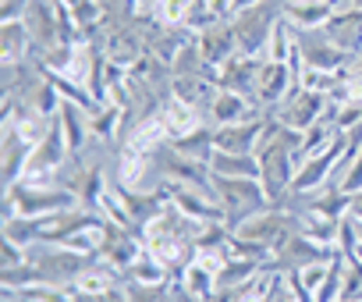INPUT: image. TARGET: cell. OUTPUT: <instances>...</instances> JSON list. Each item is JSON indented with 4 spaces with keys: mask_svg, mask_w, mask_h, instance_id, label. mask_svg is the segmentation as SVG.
I'll return each mask as SVG.
<instances>
[{
    "mask_svg": "<svg viewBox=\"0 0 362 302\" xmlns=\"http://www.w3.org/2000/svg\"><path fill=\"white\" fill-rule=\"evenodd\" d=\"M68 207H78V196L57 182H15L4 189V221L8 217H54Z\"/></svg>",
    "mask_w": 362,
    "mask_h": 302,
    "instance_id": "cell-1",
    "label": "cell"
},
{
    "mask_svg": "<svg viewBox=\"0 0 362 302\" xmlns=\"http://www.w3.org/2000/svg\"><path fill=\"white\" fill-rule=\"evenodd\" d=\"M214 196L224 207V224L231 231L245 217H252V214L270 207V196H267L259 178H224V175H214Z\"/></svg>",
    "mask_w": 362,
    "mask_h": 302,
    "instance_id": "cell-2",
    "label": "cell"
},
{
    "mask_svg": "<svg viewBox=\"0 0 362 302\" xmlns=\"http://www.w3.org/2000/svg\"><path fill=\"white\" fill-rule=\"evenodd\" d=\"M29 260L36 263V270L47 284H75V277L82 270H89L100 256L78 252V249H68V245H54V242H40V245L29 249Z\"/></svg>",
    "mask_w": 362,
    "mask_h": 302,
    "instance_id": "cell-3",
    "label": "cell"
},
{
    "mask_svg": "<svg viewBox=\"0 0 362 302\" xmlns=\"http://www.w3.org/2000/svg\"><path fill=\"white\" fill-rule=\"evenodd\" d=\"M281 18H284L281 0H263V4H252V8L238 11L231 18V29L238 36V50L252 54V57H263V47H267V40H270V33Z\"/></svg>",
    "mask_w": 362,
    "mask_h": 302,
    "instance_id": "cell-4",
    "label": "cell"
},
{
    "mask_svg": "<svg viewBox=\"0 0 362 302\" xmlns=\"http://www.w3.org/2000/svg\"><path fill=\"white\" fill-rule=\"evenodd\" d=\"M68 161H71V149H68L61 117H54L50 128H47V135L33 146V157H29V168H25L22 182H54L64 171Z\"/></svg>",
    "mask_w": 362,
    "mask_h": 302,
    "instance_id": "cell-5",
    "label": "cell"
},
{
    "mask_svg": "<svg viewBox=\"0 0 362 302\" xmlns=\"http://www.w3.org/2000/svg\"><path fill=\"white\" fill-rule=\"evenodd\" d=\"M228 267V249H203L189 260V267L181 270L177 284L192 291L196 298L210 302L217 291H221V270Z\"/></svg>",
    "mask_w": 362,
    "mask_h": 302,
    "instance_id": "cell-6",
    "label": "cell"
},
{
    "mask_svg": "<svg viewBox=\"0 0 362 302\" xmlns=\"http://www.w3.org/2000/svg\"><path fill=\"white\" fill-rule=\"evenodd\" d=\"M327 110H330V96L327 93H316V89L298 86V89H291L281 100V107L274 110V117L281 124L295 128V132H305L309 124H316L320 117H327Z\"/></svg>",
    "mask_w": 362,
    "mask_h": 302,
    "instance_id": "cell-7",
    "label": "cell"
},
{
    "mask_svg": "<svg viewBox=\"0 0 362 302\" xmlns=\"http://www.w3.org/2000/svg\"><path fill=\"white\" fill-rule=\"evenodd\" d=\"M344 153H348V135L341 132V135L323 149V153H316V157H309V161H302V164H298L295 182H291V192H320V189L330 182L334 164H337Z\"/></svg>",
    "mask_w": 362,
    "mask_h": 302,
    "instance_id": "cell-8",
    "label": "cell"
},
{
    "mask_svg": "<svg viewBox=\"0 0 362 302\" xmlns=\"http://www.w3.org/2000/svg\"><path fill=\"white\" fill-rule=\"evenodd\" d=\"M295 43L302 50V61L309 71H341V68H351L355 57L348 50H341L337 43L327 40L323 29H313V33H295Z\"/></svg>",
    "mask_w": 362,
    "mask_h": 302,
    "instance_id": "cell-9",
    "label": "cell"
},
{
    "mask_svg": "<svg viewBox=\"0 0 362 302\" xmlns=\"http://www.w3.org/2000/svg\"><path fill=\"white\" fill-rule=\"evenodd\" d=\"M142 252H146V245H142V231L124 228V224H114V221L103 224V245H100L96 256H100L103 263H110L114 270H121V277H124V270H128Z\"/></svg>",
    "mask_w": 362,
    "mask_h": 302,
    "instance_id": "cell-10",
    "label": "cell"
},
{
    "mask_svg": "<svg viewBox=\"0 0 362 302\" xmlns=\"http://www.w3.org/2000/svg\"><path fill=\"white\" fill-rule=\"evenodd\" d=\"M267 121H270V114L238 121V124H214V146L221 153H256V146L267 132Z\"/></svg>",
    "mask_w": 362,
    "mask_h": 302,
    "instance_id": "cell-11",
    "label": "cell"
},
{
    "mask_svg": "<svg viewBox=\"0 0 362 302\" xmlns=\"http://www.w3.org/2000/svg\"><path fill=\"white\" fill-rule=\"evenodd\" d=\"M291 89H298V86H295V79H291L288 61H284V64H281V61H263V64H259V75H256V103H259L267 114H274Z\"/></svg>",
    "mask_w": 362,
    "mask_h": 302,
    "instance_id": "cell-12",
    "label": "cell"
},
{
    "mask_svg": "<svg viewBox=\"0 0 362 302\" xmlns=\"http://www.w3.org/2000/svg\"><path fill=\"white\" fill-rule=\"evenodd\" d=\"M344 8H351V4H341V0H288L284 4V22L295 33H313V29H323Z\"/></svg>",
    "mask_w": 362,
    "mask_h": 302,
    "instance_id": "cell-13",
    "label": "cell"
},
{
    "mask_svg": "<svg viewBox=\"0 0 362 302\" xmlns=\"http://www.w3.org/2000/svg\"><path fill=\"white\" fill-rule=\"evenodd\" d=\"M206 114H210V121H214V124H238V121L263 117L267 110H263L252 96H245V93L217 89V93H214V100H210V107H206Z\"/></svg>",
    "mask_w": 362,
    "mask_h": 302,
    "instance_id": "cell-14",
    "label": "cell"
},
{
    "mask_svg": "<svg viewBox=\"0 0 362 302\" xmlns=\"http://www.w3.org/2000/svg\"><path fill=\"white\" fill-rule=\"evenodd\" d=\"M196 43H199L206 64L214 68V79H217V68H221L228 57L238 54V36H235V29H231V18H221V22L199 29V33H196Z\"/></svg>",
    "mask_w": 362,
    "mask_h": 302,
    "instance_id": "cell-15",
    "label": "cell"
},
{
    "mask_svg": "<svg viewBox=\"0 0 362 302\" xmlns=\"http://www.w3.org/2000/svg\"><path fill=\"white\" fill-rule=\"evenodd\" d=\"M259 64H263V57H252V54H235V57H228L221 68H217V89H235V93H245V96H252L256 100V75H259Z\"/></svg>",
    "mask_w": 362,
    "mask_h": 302,
    "instance_id": "cell-16",
    "label": "cell"
},
{
    "mask_svg": "<svg viewBox=\"0 0 362 302\" xmlns=\"http://www.w3.org/2000/svg\"><path fill=\"white\" fill-rule=\"evenodd\" d=\"M33 157V142L22 135V128L15 121H4V142H0V161H4V189L22 182L25 168Z\"/></svg>",
    "mask_w": 362,
    "mask_h": 302,
    "instance_id": "cell-17",
    "label": "cell"
},
{
    "mask_svg": "<svg viewBox=\"0 0 362 302\" xmlns=\"http://www.w3.org/2000/svg\"><path fill=\"white\" fill-rule=\"evenodd\" d=\"M334 256V249H327V245H320V242H313L309 235H302V231H295L277 252H274V267H281V270H298V267H305V263H316V260H330Z\"/></svg>",
    "mask_w": 362,
    "mask_h": 302,
    "instance_id": "cell-18",
    "label": "cell"
},
{
    "mask_svg": "<svg viewBox=\"0 0 362 302\" xmlns=\"http://www.w3.org/2000/svg\"><path fill=\"white\" fill-rule=\"evenodd\" d=\"M327 40L337 43L341 50H348L355 61L362 57V8H344L337 11L327 25H323Z\"/></svg>",
    "mask_w": 362,
    "mask_h": 302,
    "instance_id": "cell-19",
    "label": "cell"
},
{
    "mask_svg": "<svg viewBox=\"0 0 362 302\" xmlns=\"http://www.w3.org/2000/svg\"><path fill=\"white\" fill-rule=\"evenodd\" d=\"M160 114H163V124H167V135H170V139H181V135L203 128V124H206L203 117H210V114H199V107H192V103H185V100H174L170 93H167Z\"/></svg>",
    "mask_w": 362,
    "mask_h": 302,
    "instance_id": "cell-20",
    "label": "cell"
},
{
    "mask_svg": "<svg viewBox=\"0 0 362 302\" xmlns=\"http://www.w3.org/2000/svg\"><path fill=\"white\" fill-rule=\"evenodd\" d=\"M29 57H36V47L25 22H0V64H18Z\"/></svg>",
    "mask_w": 362,
    "mask_h": 302,
    "instance_id": "cell-21",
    "label": "cell"
},
{
    "mask_svg": "<svg viewBox=\"0 0 362 302\" xmlns=\"http://www.w3.org/2000/svg\"><path fill=\"white\" fill-rule=\"evenodd\" d=\"M57 117H61V128H64V139H68L71 157H82V149H86L89 139H93V132H89V110L78 107V103H71V100H64Z\"/></svg>",
    "mask_w": 362,
    "mask_h": 302,
    "instance_id": "cell-22",
    "label": "cell"
},
{
    "mask_svg": "<svg viewBox=\"0 0 362 302\" xmlns=\"http://www.w3.org/2000/svg\"><path fill=\"white\" fill-rule=\"evenodd\" d=\"M174 100H185L192 107H210L214 93H217V82L206 79V75H170V89H167Z\"/></svg>",
    "mask_w": 362,
    "mask_h": 302,
    "instance_id": "cell-23",
    "label": "cell"
},
{
    "mask_svg": "<svg viewBox=\"0 0 362 302\" xmlns=\"http://www.w3.org/2000/svg\"><path fill=\"white\" fill-rule=\"evenodd\" d=\"M337 135H341V128H337L330 117H320L316 124H309V128L302 132V142H298V149H295V161L302 164V161H309V157L323 153V149H327Z\"/></svg>",
    "mask_w": 362,
    "mask_h": 302,
    "instance_id": "cell-24",
    "label": "cell"
},
{
    "mask_svg": "<svg viewBox=\"0 0 362 302\" xmlns=\"http://www.w3.org/2000/svg\"><path fill=\"white\" fill-rule=\"evenodd\" d=\"M170 146L177 149L181 157H192V161H203L210 164L214 153H217V146H214V124H203L189 135H181V139H170Z\"/></svg>",
    "mask_w": 362,
    "mask_h": 302,
    "instance_id": "cell-25",
    "label": "cell"
},
{
    "mask_svg": "<svg viewBox=\"0 0 362 302\" xmlns=\"http://www.w3.org/2000/svg\"><path fill=\"white\" fill-rule=\"evenodd\" d=\"M210 171L224 178H259V161L256 153H221L217 149L210 161Z\"/></svg>",
    "mask_w": 362,
    "mask_h": 302,
    "instance_id": "cell-26",
    "label": "cell"
},
{
    "mask_svg": "<svg viewBox=\"0 0 362 302\" xmlns=\"http://www.w3.org/2000/svg\"><path fill=\"white\" fill-rule=\"evenodd\" d=\"M124 281H132V284H170L174 274H170V267L160 263L153 252H142V256L124 270Z\"/></svg>",
    "mask_w": 362,
    "mask_h": 302,
    "instance_id": "cell-27",
    "label": "cell"
},
{
    "mask_svg": "<svg viewBox=\"0 0 362 302\" xmlns=\"http://www.w3.org/2000/svg\"><path fill=\"white\" fill-rule=\"evenodd\" d=\"M298 217H302V235H309L313 242H320L327 249H337V228H341L337 217H327L316 210H302Z\"/></svg>",
    "mask_w": 362,
    "mask_h": 302,
    "instance_id": "cell-28",
    "label": "cell"
},
{
    "mask_svg": "<svg viewBox=\"0 0 362 302\" xmlns=\"http://www.w3.org/2000/svg\"><path fill=\"white\" fill-rule=\"evenodd\" d=\"M43 221L47 217H8L4 221V238L8 242H15V245H22V249H33V245H40L43 242Z\"/></svg>",
    "mask_w": 362,
    "mask_h": 302,
    "instance_id": "cell-29",
    "label": "cell"
},
{
    "mask_svg": "<svg viewBox=\"0 0 362 302\" xmlns=\"http://www.w3.org/2000/svg\"><path fill=\"white\" fill-rule=\"evenodd\" d=\"M121 124H124V110H121L117 103H100V107L89 114V132H93V139H100V142L114 139V135L121 132Z\"/></svg>",
    "mask_w": 362,
    "mask_h": 302,
    "instance_id": "cell-30",
    "label": "cell"
},
{
    "mask_svg": "<svg viewBox=\"0 0 362 302\" xmlns=\"http://www.w3.org/2000/svg\"><path fill=\"white\" fill-rule=\"evenodd\" d=\"M291 50H295V29L281 18V22L274 25L267 47H263V61H281V64H284V61L291 57Z\"/></svg>",
    "mask_w": 362,
    "mask_h": 302,
    "instance_id": "cell-31",
    "label": "cell"
},
{
    "mask_svg": "<svg viewBox=\"0 0 362 302\" xmlns=\"http://www.w3.org/2000/svg\"><path fill=\"white\" fill-rule=\"evenodd\" d=\"M344 267H348V256L337 249V252L330 256V267H327V277H323V284H320V291H316V302H337V298H341Z\"/></svg>",
    "mask_w": 362,
    "mask_h": 302,
    "instance_id": "cell-32",
    "label": "cell"
},
{
    "mask_svg": "<svg viewBox=\"0 0 362 302\" xmlns=\"http://www.w3.org/2000/svg\"><path fill=\"white\" fill-rule=\"evenodd\" d=\"M110 189V182L103 178V171L93 164V168H86V178H82V185H78V203L82 207H89V210H100V199H103V192Z\"/></svg>",
    "mask_w": 362,
    "mask_h": 302,
    "instance_id": "cell-33",
    "label": "cell"
},
{
    "mask_svg": "<svg viewBox=\"0 0 362 302\" xmlns=\"http://www.w3.org/2000/svg\"><path fill=\"white\" fill-rule=\"evenodd\" d=\"M192 11V0H156L153 4V18L160 25H185Z\"/></svg>",
    "mask_w": 362,
    "mask_h": 302,
    "instance_id": "cell-34",
    "label": "cell"
},
{
    "mask_svg": "<svg viewBox=\"0 0 362 302\" xmlns=\"http://www.w3.org/2000/svg\"><path fill=\"white\" fill-rule=\"evenodd\" d=\"M128 302H174V284H132L124 281Z\"/></svg>",
    "mask_w": 362,
    "mask_h": 302,
    "instance_id": "cell-35",
    "label": "cell"
},
{
    "mask_svg": "<svg viewBox=\"0 0 362 302\" xmlns=\"http://www.w3.org/2000/svg\"><path fill=\"white\" fill-rule=\"evenodd\" d=\"M337 302H362V263L358 260H348L344 284H341V298Z\"/></svg>",
    "mask_w": 362,
    "mask_h": 302,
    "instance_id": "cell-36",
    "label": "cell"
},
{
    "mask_svg": "<svg viewBox=\"0 0 362 302\" xmlns=\"http://www.w3.org/2000/svg\"><path fill=\"white\" fill-rule=\"evenodd\" d=\"M341 192H348V196L362 192V149L355 153V161H351V168H348V175H344V182H341Z\"/></svg>",
    "mask_w": 362,
    "mask_h": 302,
    "instance_id": "cell-37",
    "label": "cell"
},
{
    "mask_svg": "<svg viewBox=\"0 0 362 302\" xmlns=\"http://www.w3.org/2000/svg\"><path fill=\"white\" fill-rule=\"evenodd\" d=\"M33 0H0V22H22Z\"/></svg>",
    "mask_w": 362,
    "mask_h": 302,
    "instance_id": "cell-38",
    "label": "cell"
},
{
    "mask_svg": "<svg viewBox=\"0 0 362 302\" xmlns=\"http://www.w3.org/2000/svg\"><path fill=\"white\" fill-rule=\"evenodd\" d=\"M25 260H29V249H22V245H15V242L4 238V260H0V263H4V267H18ZM4 267H0V270H4Z\"/></svg>",
    "mask_w": 362,
    "mask_h": 302,
    "instance_id": "cell-39",
    "label": "cell"
},
{
    "mask_svg": "<svg viewBox=\"0 0 362 302\" xmlns=\"http://www.w3.org/2000/svg\"><path fill=\"white\" fill-rule=\"evenodd\" d=\"M267 302H298L295 298V291H291V284H288V270L281 274V281L274 284V291H270V298Z\"/></svg>",
    "mask_w": 362,
    "mask_h": 302,
    "instance_id": "cell-40",
    "label": "cell"
},
{
    "mask_svg": "<svg viewBox=\"0 0 362 302\" xmlns=\"http://www.w3.org/2000/svg\"><path fill=\"white\" fill-rule=\"evenodd\" d=\"M174 302H203V298H196L192 291H185V288H181V284L174 281Z\"/></svg>",
    "mask_w": 362,
    "mask_h": 302,
    "instance_id": "cell-41",
    "label": "cell"
},
{
    "mask_svg": "<svg viewBox=\"0 0 362 302\" xmlns=\"http://www.w3.org/2000/svg\"><path fill=\"white\" fill-rule=\"evenodd\" d=\"M252 4H263V0H235V15L245 11V8H252ZM235 15H231V18H235Z\"/></svg>",
    "mask_w": 362,
    "mask_h": 302,
    "instance_id": "cell-42",
    "label": "cell"
},
{
    "mask_svg": "<svg viewBox=\"0 0 362 302\" xmlns=\"http://www.w3.org/2000/svg\"><path fill=\"white\" fill-rule=\"evenodd\" d=\"M351 214H355V217H362V192H355V196H351Z\"/></svg>",
    "mask_w": 362,
    "mask_h": 302,
    "instance_id": "cell-43",
    "label": "cell"
},
{
    "mask_svg": "<svg viewBox=\"0 0 362 302\" xmlns=\"http://www.w3.org/2000/svg\"><path fill=\"white\" fill-rule=\"evenodd\" d=\"M64 4H75V0H64Z\"/></svg>",
    "mask_w": 362,
    "mask_h": 302,
    "instance_id": "cell-44",
    "label": "cell"
},
{
    "mask_svg": "<svg viewBox=\"0 0 362 302\" xmlns=\"http://www.w3.org/2000/svg\"><path fill=\"white\" fill-rule=\"evenodd\" d=\"M149 4H156V0H149Z\"/></svg>",
    "mask_w": 362,
    "mask_h": 302,
    "instance_id": "cell-45",
    "label": "cell"
}]
</instances>
